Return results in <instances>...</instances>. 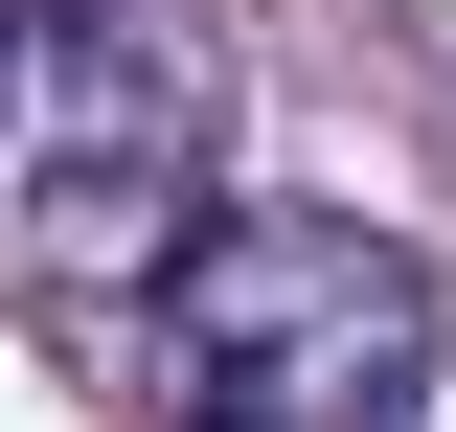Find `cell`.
Here are the masks:
<instances>
[{
    "mask_svg": "<svg viewBox=\"0 0 456 432\" xmlns=\"http://www.w3.org/2000/svg\"><path fill=\"white\" fill-rule=\"evenodd\" d=\"M137 432H434V273L365 205H228L137 319Z\"/></svg>",
    "mask_w": 456,
    "mask_h": 432,
    "instance_id": "cell-1",
    "label": "cell"
},
{
    "mask_svg": "<svg viewBox=\"0 0 456 432\" xmlns=\"http://www.w3.org/2000/svg\"><path fill=\"white\" fill-rule=\"evenodd\" d=\"M206 160H228L206 23H160V0H46V23H23V251H46L69 296L206 251V228H228Z\"/></svg>",
    "mask_w": 456,
    "mask_h": 432,
    "instance_id": "cell-2",
    "label": "cell"
}]
</instances>
